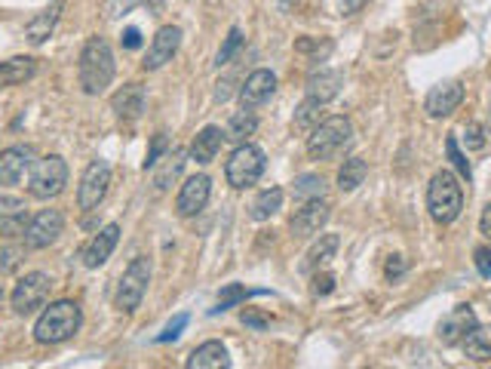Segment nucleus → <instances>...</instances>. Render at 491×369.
I'll use <instances>...</instances> for the list:
<instances>
[{"mask_svg": "<svg viewBox=\"0 0 491 369\" xmlns=\"http://www.w3.org/2000/svg\"><path fill=\"white\" fill-rule=\"evenodd\" d=\"M461 102H464V87L458 80H445L427 92L424 111L434 117V121H439V117H448L452 111H458Z\"/></svg>", "mask_w": 491, "mask_h": 369, "instance_id": "obj_15", "label": "nucleus"}, {"mask_svg": "<svg viewBox=\"0 0 491 369\" xmlns=\"http://www.w3.org/2000/svg\"><path fill=\"white\" fill-rule=\"evenodd\" d=\"M341 87H344L341 71L319 69V71H313L310 78H308V99H313V102H319V105H326V102H332V99H338Z\"/></svg>", "mask_w": 491, "mask_h": 369, "instance_id": "obj_19", "label": "nucleus"}, {"mask_svg": "<svg viewBox=\"0 0 491 369\" xmlns=\"http://www.w3.org/2000/svg\"><path fill=\"white\" fill-rule=\"evenodd\" d=\"M117 240H120V225H105L96 237L87 243V249H83V265L87 268H101L111 258Z\"/></svg>", "mask_w": 491, "mask_h": 369, "instance_id": "obj_17", "label": "nucleus"}, {"mask_svg": "<svg viewBox=\"0 0 491 369\" xmlns=\"http://www.w3.org/2000/svg\"><path fill=\"white\" fill-rule=\"evenodd\" d=\"M369 175V163L362 157H350L344 161V166L338 170V188L341 191H357Z\"/></svg>", "mask_w": 491, "mask_h": 369, "instance_id": "obj_29", "label": "nucleus"}, {"mask_svg": "<svg viewBox=\"0 0 491 369\" xmlns=\"http://www.w3.org/2000/svg\"><path fill=\"white\" fill-rule=\"evenodd\" d=\"M68 184V163L65 157L58 154H49L44 161H37L31 166V179H28V191L31 197L37 200H49V197H58Z\"/></svg>", "mask_w": 491, "mask_h": 369, "instance_id": "obj_6", "label": "nucleus"}, {"mask_svg": "<svg viewBox=\"0 0 491 369\" xmlns=\"http://www.w3.org/2000/svg\"><path fill=\"white\" fill-rule=\"evenodd\" d=\"M353 142V127L347 117H326L308 132V154L313 161H332Z\"/></svg>", "mask_w": 491, "mask_h": 369, "instance_id": "obj_4", "label": "nucleus"}, {"mask_svg": "<svg viewBox=\"0 0 491 369\" xmlns=\"http://www.w3.org/2000/svg\"><path fill=\"white\" fill-rule=\"evenodd\" d=\"M240 47H243V31H240V28H231V35L225 37V47L218 49V58H215L218 69L231 62V58H234L236 53H240Z\"/></svg>", "mask_w": 491, "mask_h": 369, "instance_id": "obj_35", "label": "nucleus"}, {"mask_svg": "<svg viewBox=\"0 0 491 369\" xmlns=\"http://www.w3.org/2000/svg\"><path fill=\"white\" fill-rule=\"evenodd\" d=\"M0 305H4V290H0Z\"/></svg>", "mask_w": 491, "mask_h": 369, "instance_id": "obj_52", "label": "nucleus"}, {"mask_svg": "<svg viewBox=\"0 0 491 369\" xmlns=\"http://www.w3.org/2000/svg\"><path fill=\"white\" fill-rule=\"evenodd\" d=\"M488 132H491V105H488Z\"/></svg>", "mask_w": 491, "mask_h": 369, "instance_id": "obj_51", "label": "nucleus"}, {"mask_svg": "<svg viewBox=\"0 0 491 369\" xmlns=\"http://www.w3.org/2000/svg\"><path fill=\"white\" fill-rule=\"evenodd\" d=\"M256 130H258L256 111H249V105H243V111L231 114V121H227L225 139L227 142H240V145H243V142L249 139V136H256Z\"/></svg>", "mask_w": 491, "mask_h": 369, "instance_id": "obj_28", "label": "nucleus"}, {"mask_svg": "<svg viewBox=\"0 0 491 369\" xmlns=\"http://www.w3.org/2000/svg\"><path fill=\"white\" fill-rule=\"evenodd\" d=\"M231 366V357H227V348L222 342H206L188 357V369H222Z\"/></svg>", "mask_w": 491, "mask_h": 369, "instance_id": "obj_23", "label": "nucleus"}, {"mask_svg": "<svg viewBox=\"0 0 491 369\" xmlns=\"http://www.w3.org/2000/svg\"><path fill=\"white\" fill-rule=\"evenodd\" d=\"M148 283H151V258L135 256L120 277V287H117V308L126 314H132L135 308L141 305V299H145Z\"/></svg>", "mask_w": 491, "mask_h": 369, "instance_id": "obj_7", "label": "nucleus"}, {"mask_svg": "<svg viewBox=\"0 0 491 369\" xmlns=\"http://www.w3.org/2000/svg\"><path fill=\"white\" fill-rule=\"evenodd\" d=\"M265 151H261L258 145H249V142H243L240 148L231 154V161H227L225 166V175H227V184L236 191H243V188H252L258 179H261V173H265Z\"/></svg>", "mask_w": 491, "mask_h": 369, "instance_id": "obj_5", "label": "nucleus"}, {"mask_svg": "<svg viewBox=\"0 0 491 369\" xmlns=\"http://www.w3.org/2000/svg\"><path fill=\"white\" fill-rule=\"evenodd\" d=\"M28 206L19 197H0V234L4 237H22L28 228Z\"/></svg>", "mask_w": 491, "mask_h": 369, "instance_id": "obj_18", "label": "nucleus"}, {"mask_svg": "<svg viewBox=\"0 0 491 369\" xmlns=\"http://www.w3.org/2000/svg\"><path fill=\"white\" fill-rule=\"evenodd\" d=\"M473 258H476V271L479 277H491V247H479L476 253H473Z\"/></svg>", "mask_w": 491, "mask_h": 369, "instance_id": "obj_42", "label": "nucleus"}, {"mask_svg": "<svg viewBox=\"0 0 491 369\" xmlns=\"http://www.w3.org/2000/svg\"><path fill=\"white\" fill-rule=\"evenodd\" d=\"M369 0H338V6H341V13L344 16H353V13H360L362 6H366Z\"/></svg>", "mask_w": 491, "mask_h": 369, "instance_id": "obj_46", "label": "nucleus"}, {"mask_svg": "<svg viewBox=\"0 0 491 369\" xmlns=\"http://www.w3.org/2000/svg\"><path fill=\"white\" fill-rule=\"evenodd\" d=\"M326 222H329V204L319 197V200H304L298 213L292 216L289 228L295 237H313V234H319V228H323Z\"/></svg>", "mask_w": 491, "mask_h": 369, "instance_id": "obj_14", "label": "nucleus"}, {"mask_svg": "<svg viewBox=\"0 0 491 369\" xmlns=\"http://www.w3.org/2000/svg\"><path fill=\"white\" fill-rule=\"evenodd\" d=\"M145 4L151 6V10H160V6H163V0H145Z\"/></svg>", "mask_w": 491, "mask_h": 369, "instance_id": "obj_49", "label": "nucleus"}, {"mask_svg": "<svg viewBox=\"0 0 491 369\" xmlns=\"http://www.w3.org/2000/svg\"><path fill=\"white\" fill-rule=\"evenodd\" d=\"M461 348L464 354L470 360H476V364H486L491 360V326H473V330L461 339Z\"/></svg>", "mask_w": 491, "mask_h": 369, "instance_id": "obj_26", "label": "nucleus"}, {"mask_svg": "<svg viewBox=\"0 0 491 369\" xmlns=\"http://www.w3.org/2000/svg\"><path fill=\"white\" fill-rule=\"evenodd\" d=\"M34 166L31 145H10L0 151V184H19Z\"/></svg>", "mask_w": 491, "mask_h": 369, "instance_id": "obj_12", "label": "nucleus"}, {"mask_svg": "<svg viewBox=\"0 0 491 369\" xmlns=\"http://www.w3.org/2000/svg\"><path fill=\"white\" fill-rule=\"evenodd\" d=\"M78 78L80 87L87 96H99L111 87L114 80V53L111 44L105 37H89L87 47L80 53V65H78Z\"/></svg>", "mask_w": 491, "mask_h": 369, "instance_id": "obj_1", "label": "nucleus"}, {"mask_svg": "<svg viewBox=\"0 0 491 369\" xmlns=\"http://www.w3.org/2000/svg\"><path fill=\"white\" fill-rule=\"evenodd\" d=\"M473 326H476V314H473V308L458 305L452 314L443 317V323H439V342H443V345H461V339L473 330Z\"/></svg>", "mask_w": 491, "mask_h": 369, "instance_id": "obj_16", "label": "nucleus"}, {"mask_svg": "<svg viewBox=\"0 0 491 369\" xmlns=\"http://www.w3.org/2000/svg\"><path fill=\"white\" fill-rule=\"evenodd\" d=\"M111 108L120 121H139L145 111V87L141 83H126L111 96Z\"/></svg>", "mask_w": 491, "mask_h": 369, "instance_id": "obj_20", "label": "nucleus"}, {"mask_svg": "<svg viewBox=\"0 0 491 369\" xmlns=\"http://www.w3.org/2000/svg\"><path fill=\"white\" fill-rule=\"evenodd\" d=\"M80 323H83V314L78 301L58 299L37 317V323H34V339H37L40 345H62V342H68L80 330Z\"/></svg>", "mask_w": 491, "mask_h": 369, "instance_id": "obj_2", "label": "nucleus"}, {"mask_svg": "<svg viewBox=\"0 0 491 369\" xmlns=\"http://www.w3.org/2000/svg\"><path fill=\"white\" fill-rule=\"evenodd\" d=\"M319 117H323V105L313 102V99H304V102L295 108L292 127L298 130V132H310L319 123Z\"/></svg>", "mask_w": 491, "mask_h": 369, "instance_id": "obj_32", "label": "nucleus"}, {"mask_svg": "<svg viewBox=\"0 0 491 369\" xmlns=\"http://www.w3.org/2000/svg\"><path fill=\"white\" fill-rule=\"evenodd\" d=\"M240 321H243L246 326H252V330H267V326H270V321H267L265 314H258V311H249V308H246V311H243V317H240Z\"/></svg>", "mask_w": 491, "mask_h": 369, "instance_id": "obj_44", "label": "nucleus"}, {"mask_svg": "<svg viewBox=\"0 0 491 369\" xmlns=\"http://www.w3.org/2000/svg\"><path fill=\"white\" fill-rule=\"evenodd\" d=\"M338 253V234H319V240L308 249V258H304V271H319L335 258Z\"/></svg>", "mask_w": 491, "mask_h": 369, "instance_id": "obj_27", "label": "nucleus"}, {"mask_svg": "<svg viewBox=\"0 0 491 369\" xmlns=\"http://www.w3.org/2000/svg\"><path fill=\"white\" fill-rule=\"evenodd\" d=\"M279 206H283V191H279V188L261 191V195L256 197V204H252V219H256V222H267L270 216L279 213Z\"/></svg>", "mask_w": 491, "mask_h": 369, "instance_id": "obj_30", "label": "nucleus"}, {"mask_svg": "<svg viewBox=\"0 0 491 369\" xmlns=\"http://www.w3.org/2000/svg\"><path fill=\"white\" fill-rule=\"evenodd\" d=\"M427 209L434 216V222L439 225H452L461 216L464 209V188L458 182V175L439 170L434 179H430L427 188Z\"/></svg>", "mask_w": 491, "mask_h": 369, "instance_id": "obj_3", "label": "nucleus"}, {"mask_svg": "<svg viewBox=\"0 0 491 369\" xmlns=\"http://www.w3.org/2000/svg\"><path fill=\"white\" fill-rule=\"evenodd\" d=\"M274 90H277V78L267 69H258L246 78L243 90H240V99H243V105L256 108V105H265L267 99L274 96Z\"/></svg>", "mask_w": 491, "mask_h": 369, "instance_id": "obj_21", "label": "nucleus"}, {"mask_svg": "<svg viewBox=\"0 0 491 369\" xmlns=\"http://www.w3.org/2000/svg\"><path fill=\"white\" fill-rule=\"evenodd\" d=\"M445 151H448V157H452L454 170H458L461 175H467V182H470L473 170H470V161H467V154H464V151L458 148V139H454V136H448V139H445Z\"/></svg>", "mask_w": 491, "mask_h": 369, "instance_id": "obj_36", "label": "nucleus"}, {"mask_svg": "<svg viewBox=\"0 0 491 369\" xmlns=\"http://www.w3.org/2000/svg\"><path fill=\"white\" fill-rule=\"evenodd\" d=\"M295 49H298V53H317V56H329V53H332V44L319 49V40H308V37H304V40H298V44H295Z\"/></svg>", "mask_w": 491, "mask_h": 369, "instance_id": "obj_45", "label": "nucleus"}, {"mask_svg": "<svg viewBox=\"0 0 491 369\" xmlns=\"http://www.w3.org/2000/svg\"><path fill=\"white\" fill-rule=\"evenodd\" d=\"M179 44H182V28H179V25H163V28L154 35V40H151L141 69H145V71H160L166 62H172V56L179 53Z\"/></svg>", "mask_w": 491, "mask_h": 369, "instance_id": "obj_11", "label": "nucleus"}, {"mask_svg": "<svg viewBox=\"0 0 491 369\" xmlns=\"http://www.w3.org/2000/svg\"><path fill=\"white\" fill-rule=\"evenodd\" d=\"M123 47H126V49H139V47H141V35H139V31H135V28H126Z\"/></svg>", "mask_w": 491, "mask_h": 369, "instance_id": "obj_47", "label": "nucleus"}, {"mask_svg": "<svg viewBox=\"0 0 491 369\" xmlns=\"http://www.w3.org/2000/svg\"><path fill=\"white\" fill-rule=\"evenodd\" d=\"M310 290H313V296H329V292L335 290V277L329 274V271H313V283H310Z\"/></svg>", "mask_w": 491, "mask_h": 369, "instance_id": "obj_37", "label": "nucleus"}, {"mask_svg": "<svg viewBox=\"0 0 491 369\" xmlns=\"http://www.w3.org/2000/svg\"><path fill=\"white\" fill-rule=\"evenodd\" d=\"M384 274H387V280H400V277L405 274V258L402 256H391V258H387Z\"/></svg>", "mask_w": 491, "mask_h": 369, "instance_id": "obj_43", "label": "nucleus"}, {"mask_svg": "<svg viewBox=\"0 0 491 369\" xmlns=\"http://www.w3.org/2000/svg\"><path fill=\"white\" fill-rule=\"evenodd\" d=\"M37 74V58L31 56H13L6 62H0V90L19 87V83L31 80Z\"/></svg>", "mask_w": 491, "mask_h": 369, "instance_id": "obj_22", "label": "nucleus"}, {"mask_svg": "<svg viewBox=\"0 0 491 369\" xmlns=\"http://www.w3.org/2000/svg\"><path fill=\"white\" fill-rule=\"evenodd\" d=\"M184 326H188V314H179V317H175V321H172V323H169V326H166V330H163V332H160V335H157V342H160V345H163V342H172V339H179V335H182V330H184Z\"/></svg>", "mask_w": 491, "mask_h": 369, "instance_id": "obj_40", "label": "nucleus"}, {"mask_svg": "<svg viewBox=\"0 0 491 369\" xmlns=\"http://www.w3.org/2000/svg\"><path fill=\"white\" fill-rule=\"evenodd\" d=\"M209 195H213V179H209V175H191V179L182 184L179 200H175V209H179L182 219L197 216L200 209L209 204Z\"/></svg>", "mask_w": 491, "mask_h": 369, "instance_id": "obj_13", "label": "nucleus"}, {"mask_svg": "<svg viewBox=\"0 0 491 369\" xmlns=\"http://www.w3.org/2000/svg\"><path fill=\"white\" fill-rule=\"evenodd\" d=\"M58 13H62V0H56L53 6H47L44 13L34 16V19L25 25V37H28L31 44H44V40L53 35V28L58 22Z\"/></svg>", "mask_w": 491, "mask_h": 369, "instance_id": "obj_24", "label": "nucleus"}, {"mask_svg": "<svg viewBox=\"0 0 491 369\" xmlns=\"http://www.w3.org/2000/svg\"><path fill=\"white\" fill-rule=\"evenodd\" d=\"M19 262H22V249L19 247H4L0 249V271H16L19 268Z\"/></svg>", "mask_w": 491, "mask_h": 369, "instance_id": "obj_39", "label": "nucleus"}, {"mask_svg": "<svg viewBox=\"0 0 491 369\" xmlns=\"http://www.w3.org/2000/svg\"><path fill=\"white\" fill-rule=\"evenodd\" d=\"M182 166H184V154H182V151H169L166 163L154 173V188L157 191H166L169 182H175L182 175Z\"/></svg>", "mask_w": 491, "mask_h": 369, "instance_id": "obj_31", "label": "nucleus"}, {"mask_svg": "<svg viewBox=\"0 0 491 369\" xmlns=\"http://www.w3.org/2000/svg\"><path fill=\"white\" fill-rule=\"evenodd\" d=\"M166 151H169V139L163 136V132H157L154 142H151V151H148L145 170H154V166L160 163V154H166Z\"/></svg>", "mask_w": 491, "mask_h": 369, "instance_id": "obj_38", "label": "nucleus"}, {"mask_svg": "<svg viewBox=\"0 0 491 369\" xmlns=\"http://www.w3.org/2000/svg\"><path fill=\"white\" fill-rule=\"evenodd\" d=\"M464 142H467V148H486V130L479 127V123H467V130H464Z\"/></svg>", "mask_w": 491, "mask_h": 369, "instance_id": "obj_41", "label": "nucleus"}, {"mask_svg": "<svg viewBox=\"0 0 491 369\" xmlns=\"http://www.w3.org/2000/svg\"><path fill=\"white\" fill-rule=\"evenodd\" d=\"M108 184H111V166H108L105 161H92L87 166V173H83L80 188H78V206L83 209V213H92V209L105 200Z\"/></svg>", "mask_w": 491, "mask_h": 369, "instance_id": "obj_10", "label": "nucleus"}, {"mask_svg": "<svg viewBox=\"0 0 491 369\" xmlns=\"http://www.w3.org/2000/svg\"><path fill=\"white\" fill-rule=\"evenodd\" d=\"M479 231L486 234V237L491 240V204L482 209V219H479Z\"/></svg>", "mask_w": 491, "mask_h": 369, "instance_id": "obj_48", "label": "nucleus"}, {"mask_svg": "<svg viewBox=\"0 0 491 369\" xmlns=\"http://www.w3.org/2000/svg\"><path fill=\"white\" fill-rule=\"evenodd\" d=\"M62 231H65V216L58 213V209H40V213L28 222V228H25L22 237H25V247L28 249H47L62 237Z\"/></svg>", "mask_w": 491, "mask_h": 369, "instance_id": "obj_9", "label": "nucleus"}, {"mask_svg": "<svg viewBox=\"0 0 491 369\" xmlns=\"http://www.w3.org/2000/svg\"><path fill=\"white\" fill-rule=\"evenodd\" d=\"M279 4H283V6H292V4H298V0H279Z\"/></svg>", "mask_w": 491, "mask_h": 369, "instance_id": "obj_50", "label": "nucleus"}, {"mask_svg": "<svg viewBox=\"0 0 491 369\" xmlns=\"http://www.w3.org/2000/svg\"><path fill=\"white\" fill-rule=\"evenodd\" d=\"M222 142H225V132L218 130V127L200 130L197 139H193V145H191V157L197 163H213L215 154H218V148H222Z\"/></svg>", "mask_w": 491, "mask_h": 369, "instance_id": "obj_25", "label": "nucleus"}, {"mask_svg": "<svg viewBox=\"0 0 491 369\" xmlns=\"http://www.w3.org/2000/svg\"><path fill=\"white\" fill-rule=\"evenodd\" d=\"M49 287H53V280H49L44 271L25 274L13 290V311L28 317L37 311V308H44L49 299Z\"/></svg>", "mask_w": 491, "mask_h": 369, "instance_id": "obj_8", "label": "nucleus"}, {"mask_svg": "<svg viewBox=\"0 0 491 369\" xmlns=\"http://www.w3.org/2000/svg\"><path fill=\"white\" fill-rule=\"evenodd\" d=\"M295 197L301 200H319V197H326V182H323V175H301V179H295Z\"/></svg>", "mask_w": 491, "mask_h": 369, "instance_id": "obj_33", "label": "nucleus"}, {"mask_svg": "<svg viewBox=\"0 0 491 369\" xmlns=\"http://www.w3.org/2000/svg\"><path fill=\"white\" fill-rule=\"evenodd\" d=\"M249 296H252V292L246 290V287H240V283H231V287H225V290H222V296H218V308H213V314L227 311V308L240 305V301H246Z\"/></svg>", "mask_w": 491, "mask_h": 369, "instance_id": "obj_34", "label": "nucleus"}]
</instances>
